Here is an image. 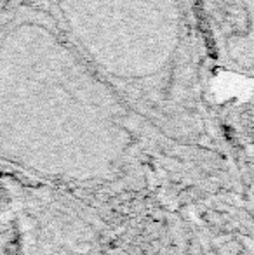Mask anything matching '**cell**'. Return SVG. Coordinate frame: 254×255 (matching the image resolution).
<instances>
[{"instance_id":"6da1fadb","label":"cell","mask_w":254,"mask_h":255,"mask_svg":"<svg viewBox=\"0 0 254 255\" xmlns=\"http://www.w3.org/2000/svg\"><path fill=\"white\" fill-rule=\"evenodd\" d=\"M89 250H91L89 243H78V245L75 247V252H78V254H87Z\"/></svg>"}]
</instances>
